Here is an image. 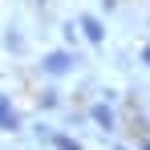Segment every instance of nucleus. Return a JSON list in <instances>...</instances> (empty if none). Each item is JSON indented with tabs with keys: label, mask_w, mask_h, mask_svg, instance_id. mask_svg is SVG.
Instances as JSON below:
<instances>
[{
	"label": "nucleus",
	"mask_w": 150,
	"mask_h": 150,
	"mask_svg": "<svg viewBox=\"0 0 150 150\" xmlns=\"http://www.w3.org/2000/svg\"><path fill=\"white\" fill-rule=\"evenodd\" d=\"M73 65H77V53H65V49H57V53H49V57L41 61V69H45V73H49V77H61V73H69Z\"/></svg>",
	"instance_id": "nucleus-1"
},
{
	"label": "nucleus",
	"mask_w": 150,
	"mask_h": 150,
	"mask_svg": "<svg viewBox=\"0 0 150 150\" xmlns=\"http://www.w3.org/2000/svg\"><path fill=\"white\" fill-rule=\"evenodd\" d=\"M0 130H21V114L8 105V98L0 93Z\"/></svg>",
	"instance_id": "nucleus-2"
},
{
	"label": "nucleus",
	"mask_w": 150,
	"mask_h": 150,
	"mask_svg": "<svg viewBox=\"0 0 150 150\" xmlns=\"http://www.w3.org/2000/svg\"><path fill=\"white\" fill-rule=\"evenodd\" d=\"M142 57H146V65H150V49H146V53H142Z\"/></svg>",
	"instance_id": "nucleus-7"
},
{
	"label": "nucleus",
	"mask_w": 150,
	"mask_h": 150,
	"mask_svg": "<svg viewBox=\"0 0 150 150\" xmlns=\"http://www.w3.org/2000/svg\"><path fill=\"white\" fill-rule=\"evenodd\" d=\"M77 25L85 28V37H89V41H93V45H98L101 37H105V28H101V21H98V16H81V21H77Z\"/></svg>",
	"instance_id": "nucleus-3"
},
{
	"label": "nucleus",
	"mask_w": 150,
	"mask_h": 150,
	"mask_svg": "<svg viewBox=\"0 0 150 150\" xmlns=\"http://www.w3.org/2000/svg\"><path fill=\"white\" fill-rule=\"evenodd\" d=\"M53 146H57V150H81L73 138H65V134H57V138H53Z\"/></svg>",
	"instance_id": "nucleus-5"
},
{
	"label": "nucleus",
	"mask_w": 150,
	"mask_h": 150,
	"mask_svg": "<svg viewBox=\"0 0 150 150\" xmlns=\"http://www.w3.org/2000/svg\"><path fill=\"white\" fill-rule=\"evenodd\" d=\"M89 118H93L101 130H114V110H110V105H93V110H89Z\"/></svg>",
	"instance_id": "nucleus-4"
},
{
	"label": "nucleus",
	"mask_w": 150,
	"mask_h": 150,
	"mask_svg": "<svg viewBox=\"0 0 150 150\" xmlns=\"http://www.w3.org/2000/svg\"><path fill=\"white\" fill-rule=\"evenodd\" d=\"M142 150H150V142H146V146H142Z\"/></svg>",
	"instance_id": "nucleus-8"
},
{
	"label": "nucleus",
	"mask_w": 150,
	"mask_h": 150,
	"mask_svg": "<svg viewBox=\"0 0 150 150\" xmlns=\"http://www.w3.org/2000/svg\"><path fill=\"white\" fill-rule=\"evenodd\" d=\"M101 4H105V8H114V4H118V0H101Z\"/></svg>",
	"instance_id": "nucleus-6"
}]
</instances>
